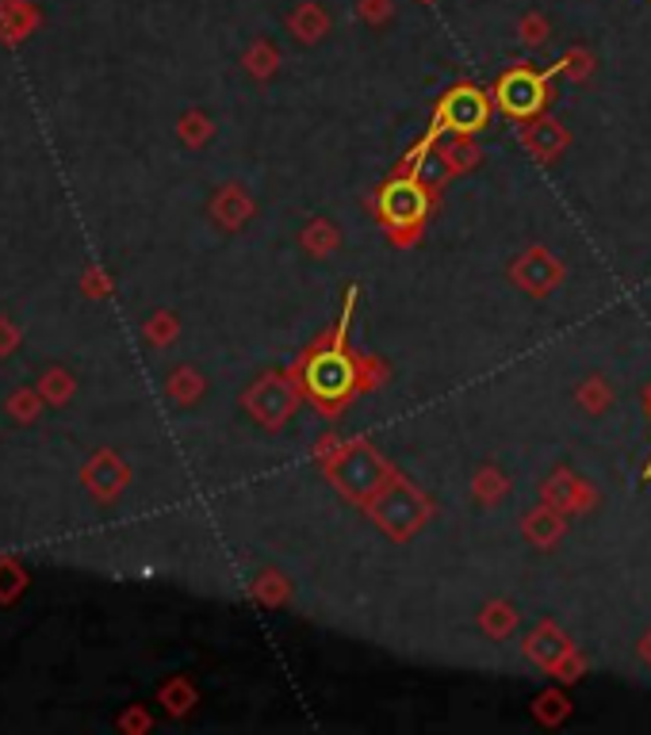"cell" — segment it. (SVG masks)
<instances>
[{"instance_id":"1","label":"cell","mask_w":651,"mask_h":735,"mask_svg":"<svg viewBox=\"0 0 651 735\" xmlns=\"http://www.w3.org/2000/svg\"><path fill=\"white\" fill-rule=\"evenodd\" d=\"M326 471H330V479L341 486V494H346V498L364 502V506H369V502L376 498L379 491H384L387 479H391L387 463L379 460V453H372L369 445L341 448V453L334 456L330 463H326Z\"/></svg>"},{"instance_id":"2","label":"cell","mask_w":651,"mask_h":735,"mask_svg":"<svg viewBox=\"0 0 651 735\" xmlns=\"http://www.w3.org/2000/svg\"><path fill=\"white\" fill-rule=\"evenodd\" d=\"M430 498L422 491L407 483V479H387L384 491L369 502V514L376 517V525L387 537H410L414 529H422V521L430 517Z\"/></svg>"},{"instance_id":"3","label":"cell","mask_w":651,"mask_h":735,"mask_svg":"<svg viewBox=\"0 0 651 735\" xmlns=\"http://www.w3.org/2000/svg\"><path fill=\"white\" fill-rule=\"evenodd\" d=\"M353 384H357V368L338 345L314 352L311 364H306V387H311V395L322 402H341L353 391Z\"/></svg>"},{"instance_id":"4","label":"cell","mask_w":651,"mask_h":735,"mask_svg":"<svg viewBox=\"0 0 651 735\" xmlns=\"http://www.w3.org/2000/svg\"><path fill=\"white\" fill-rule=\"evenodd\" d=\"M548 100V88H544V77L533 73L529 65L521 70H510L503 81H498V104H503L506 116L514 119H529L541 111V104Z\"/></svg>"},{"instance_id":"5","label":"cell","mask_w":651,"mask_h":735,"mask_svg":"<svg viewBox=\"0 0 651 735\" xmlns=\"http://www.w3.org/2000/svg\"><path fill=\"white\" fill-rule=\"evenodd\" d=\"M486 116H491V104H486V96L479 93V88H471V85H460V88H453L445 100H441L437 126L456 131V134H471V131H479V126L486 123Z\"/></svg>"},{"instance_id":"6","label":"cell","mask_w":651,"mask_h":735,"mask_svg":"<svg viewBox=\"0 0 651 735\" xmlns=\"http://www.w3.org/2000/svg\"><path fill=\"white\" fill-rule=\"evenodd\" d=\"M430 212V196L418 180H391L384 192H379V215H384L391 227H414L422 222V215Z\"/></svg>"},{"instance_id":"7","label":"cell","mask_w":651,"mask_h":735,"mask_svg":"<svg viewBox=\"0 0 651 735\" xmlns=\"http://www.w3.org/2000/svg\"><path fill=\"white\" fill-rule=\"evenodd\" d=\"M559 276H564V268H559L556 261H552L548 253L541 250V245H537V250H529L526 257H518V265H514V280H518L526 291H533V296L552 291L559 284Z\"/></svg>"},{"instance_id":"8","label":"cell","mask_w":651,"mask_h":735,"mask_svg":"<svg viewBox=\"0 0 651 735\" xmlns=\"http://www.w3.org/2000/svg\"><path fill=\"white\" fill-rule=\"evenodd\" d=\"M291 32H296L299 43H318L322 35L330 32V16L322 4H299L296 16H291Z\"/></svg>"},{"instance_id":"9","label":"cell","mask_w":651,"mask_h":735,"mask_svg":"<svg viewBox=\"0 0 651 735\" xmlns=\"http://www.w3.org/2000/svg\"><path fill=\"white\" fill-rule=\"evenodd\" d=\"M564 142H567V134H564V126L559 123H552V119H544V123H533L526 131V146L533 149L537 157H556L559 149H564Z\"/></svg>"},{"instance_id":"10","label":"cell","mask_w":651,"mask_h":735,"mask_svg":"<svg viewBox=\"0 0 651 735\" xmlns=\"http://www.w3.org/2000/svg\"><path fill=\"white\" fill-rule=\"evenodd\" d=\"M521 39H526L529 47H541V43L548 39V20L537 16V12H529V16L521 20Z\"/></svg>"},{"instance_id":"11","label":"cell","mask_w":651,"mask_h":735,"mask_svg":"<svg viewBox=\"0 0 651 735\" xmlns=\"http://www.w3.org/2000/svg\"><path fill=\"white\" fill-rule=\"evenodd\" d=\"M357 12L364 24H384V20H391V0H361Z\"/></svg>"},{"instance_id":"12","label":"cell","mask_w":651,"mask_h":735,"mask_svg":"<svg viewBox=\"0 0 651 735\" xmlns=\"http://www.w3.org/2000/svg\"><path fill=\"white\" fill-rule=\"evenodd\" d=\"M579 399H582V407L602 410V407H605V399H610V391H605V384H602V379H590V384L579 391Z\"/></svg>"},{"instance_id":"13","label":"cell","mask_w":651,"mask_h":735,"mask_svg":"<svg viewBox=\"0 0 651 735\" xmlns=\"http://www.w3.org/2000/svg\"><path fill=\"white\" fill-rule=\"evenodd\" d=\"M559 70L571 73V77H587V73H590V55H587V50H567Z\"/></svg>"},{"instance_id":"14","label":"cell","mask_w":651,"mask_h":735,"mask_svg":"<svg viewBox=\"0 0 651 735\" xmlns=\"http://www.w3.org/2000/svg\"><path fill=\"white\" fill-rule=\"evenodd\" d=\"M486 632H495V636H503L506 628L514 625V617H510V610H503V605H498V610H486Z\"/></svg>"},{"instance_id":"15","label":"cell","mask_w":651,"mask_h":735,"mask_svg":"<svg viewBox=\"0 0 651 735\" xmlns=\"http://www.w3.org/2000/svg\"><path fill=\"white\" fill-rule=\"evenodd\" d=\"M422 4H433V0H422Z\"/></svg>"}]
</instances>
